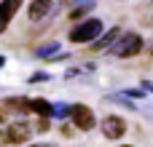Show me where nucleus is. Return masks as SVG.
Segmentation results:
<instances>
[{
  "label": "nucleus",
  "mask_w": 153,
  "mask_h": 147,
  "mask_svg": "<svg viewBox=\"0 0 153 147\" xmlns=\"http://www.w3.org/2000/svg\"><path fill=\"white\" fill-rule=\"evenodd\" d=\"M121 96H134V99H143V96H145V91H140V88H137V91H134V88H129V91H124Z\"/></svg>",
  "instance_id": "nucleus-15"
},
{
  "label": "nucleus",
  "mask_w": 153,
  "mask_h": 147,
  "mask_svg": "<svg viewBox=\"0 0 153 147\" xmlns=\"http://www.w3.org/2000/svg\"><path fill=\"white\" fill-rule=\"evenodd\" d=\"M48 123H51L48 118H40V123H38V131H48Z\"/></svg>",
  "instance_id": "nucleus-16"
},
{
  "label": "nucleus",
  "mask_w": 153,
  "mask_h": 147,
  "mask_svg": "<svg viewBox=\"0 0 153 147\" xmlns=\"http://www.w3.org/2000/svg\"><path fill=\"white\" fill-rule=\"evenodd\" d=\"M102 32H105V29H102V21L94 19V16H89V19L78 21V24L67 32V40H70V43H94Z\"/></svg>",
  "instance_id": "nucleus-1"
},
{
  "label": "nucleus",
  "mask_w": 153,
  "mask_h": 147,
  "mask_svg": "<svg viewBox=\"0 0 153 147\" xmlns=\"http://www.w3.org/2000/svg\"><path fill=\"white\" fill-rule=\"evenodd\" d=\"M30 137H32V129L27 121H11L0 131V142H5V145H24Z\"/></svg>",
  "instance_id": "nucleus-3"
},
{
  "label": "nucleus",
  "mask_w": 153,
  "mask_h": 147,
  "mask_svg": "<svg viewBox=\"0 0 153 147\" xmlns=\"http://www.w3.org/2000/svg\"><path fill=\"white\" fill-rule=\"evenodd\" d=\"M3 121H5V112H3V110H0V123H3Z\"/></svg>",
  "instance_id": "nucleus-20"
},
{
  "label": "nucleus",
  "mask_w": 153,
  "mask_h": 147,
  "mask_svg": "<svg viewBox=\"0 0 153 147\" xmlns=\"http://www.w3.org/2000/svg\"><path fill=\"white\" fill-rule=\"evenodd\" d=\"M22 3H24V0H0V16L11 21V19H13V13L22 8Z\"/></svg>",
  "instance_id": "nucleus-9"
},
{
  "label": "nucleus",
  "mask_w": 153,
  "mask_h": 147,
  "mask_svg": "<svg viewBox=\"0 0 153 147\" xmlns=\"http://www.w3.org/2000/svg\"><path fill=\"white\" fill-rule=\"evenodd\" d=\"M102 134H105V139H121V137L126 134V123H124V118H118V115L105 118V121H102Z\"/></svg>",
  "instance_id": "nucleus-5"
},
{
  "label": "nucleus",
  "mask_w": 153,
  "mask_h": 147,
  "mask_svg": "<svg viewBox=\"0 0 153 147\" xmlns=\"http://www.w3.org/2000/svg\"><path fill=\"white\" fill-rule=\"evenodd\" d=\"M143 88H145V91H151V94H153V80H145V83H143Z\"/></svg>",
  "instance_id": "nucleus-19"
},
{
  "label": "nucleus",
  "mask_w": 153,
  "mask_h": 147,
  "mask_svg": "<svg viewBox=\"0 0 153 147\" xmlns=\"http://www.w3.org/2000/svg\"><path fill=\"white\" fill-rule=\"evenodd\" d=\"M30 112H35L38 118H51L54 115V104L46 99H32L30 102Z\"/></svg>",
  "instance_id": "nucleus-8"
},
{
  "label": "nucleus",
  "mask_w": 153,
  "mask_h": 147,
  "mask_svg": "<svg viewBox=\"0 0 153 147\" xmlns=\"http://www.w3.org/2000/svg\"><path fill=\"white\" fill-rule=\"evenodd\" d=\"M143 35H137V32H124L113 46H110V54L113 56H118V59H129V56H137L140 51H143Z\"/></svg>",
  "instance_id": "nucleus-2"
},
{
  "label": "nucleus",
  "mask_w": 153,
  "mask_h": 147,
  "mask_svg": "<svg viewBox=\"0 0 153 147\" xmlns=\"http://www.w3.org/2000/svg\"><path fill=\"white\" fill-rule=\"evenodd\" d=\"M3 64H5V56H0V67H3Z\"/></svg>",
  "instance_id": "nucleus-22"
},
{
  "label": "nucleus",
  "mask_w": 153,
  "mask_h": 147,
  "mask_svg": "<svg viewBox=\"0 0 153 147\" xmlns=\"http://www.w3.org/2000/svg\"><path fill=\"white\" fill-rule=\"evenodd\" d=\"M5 27H8V19H3V16H0V35L5 32Z\"/></svg>",
  "instance_id": "nucleus-18"
},
{
  "label": "nucleus",
  "mask_w": 153,
  "mask_h": 147,
  "mask_svg": "<svg viewBox=\"0 0 153 147\" xmlns=\"http://www.w3.org/2000/svg\"><path fill=\"white\" fill-rule=\"evenodd\" d=\"M48 11H51V0H32V3L27 5V16H30L32 21L43 19Z\"/></svg>",
  "instance_id": "nucleus-7"
},
{
  "label": "nucleus",
  "mask_w": 153,
  "mask_h": 147,
  "mask_svg": "<svg viewBox=\"0 0 153 147\" xmlns=\"http://www.w3.org/2000/svg\"><path fill=\"white\" fill-rule=\"evenodd\" d=\"M30 147H54V145H30Z\"/></svg>",
  "instance_id": "nucleus-21"
},
{
  "label": "nucleus",
  "mask_w": 153,
  "mask_h": 147,
  "mask_svg": "<svg viewBox=\"0 0 153 147\" xmlns=\"http://www.w3.org/2000/svg\"><path fill=\"white\" fill-rule=\"evenodd\" d=\"M48 78H51V75H48V72H35V75H32V78H30V80H27V83H46V80H48Z\"/></svg>",
  "instance_id": "nucleus-14"
},
{
  "label": "nucleus",
  "mask_w": 153,
  "mask_h": 147,
  "mask_svg": "<svg viewBox=\"0 0 153 147\" xmlns=\"http://www.w3.org/2000/svg\"><path fill=\"white\" fill-rule=\"evenodd\" d=\"M70 118H73V126L81 129V131H91L97 118H94V110L89 104H73L70 107Z\"/></svg>",
  "instance_id": "nucleus-4"
},
{
  "label": "nucleus",
  "mask_w": 153,
  "mask_h": 147,
  "mask_svg": "<svg viewBox=\"0 0 153 147\" xmlns=\"http://www.w3.org/2000/svg\"><path fill=\"white\" fill-rule=\"evenodd\" d=\"M121 32H124L121 27H113V29L102 32V35H100V37L91 43V51H97V54H102V51H110V46H113V43L121 37Z\"/></svg>",
  "instance_id": "nucleus-6"
},
{
  "label": "nucleus",
  "mask_w": 153,
  "mask_h": 147,
  "mask_svg": "<svg viewBox=\"0 0 153 147\" xmlns=\"http://www.w3.org/2000/svg\"><path fill=\"white\" fill-rule=\"evenodd\" d=\"M62 134L65 137H73V126H62Z\"/></svg>",
  "instance_id": "nucleus-17"
},
{
  "label": "nucleus",
  "mask_w": 153,
  "mask_h": 147,
  "mask_svg": "<svg viewBox=\"0 0 153 147\" xmlns=\"http://www.w3.org/2000/svg\"><path fill=\"white\" fill-rule=\"evenodd\" d=\"M121 147H132V145H121Z\"/></svg>",
  "instance_id": "nucleus-24"
},
{
  "label": "nucleus",
  "mask_w": 153,
  "mask_h": 147,
  "mask_svg": "<svg viewBox=\"0 0 153 147\" xmlns=\"http://www.w3.org/2000/svg\"><path fill=\"white\" fill-rule=\"evenodd\" d=\"M51 118H59V121H65V118H70V104H65V102H59V104H54V115Z\"/></svg>",
  "instance_id": "nucleus-13"
},
{
  "label": "nucleus",
  "mask_w": 153,
  "mask_h": 147,
  "mask_svg": "<svg viewBox=\"0 0 153 147\" xmlns=\"http://www.w3.org/2000/svg\"><path fill=\"white\" fill-rule=\"evenodd\" d=\"M91 8H94V0H81L78 5H73V8H70V19H73V21H78V19H83Z\"/></svg>",
  "instance_id": "nucleus-10"
},
{
  "label": "nucleus",
  "mask_w": 153,
  "mask_h": 147,
  "mask_svg": "<svg viewBox=\"0 0 153 147\" xmlns=\"http://www.w3.org/2000/svg\"><path fill=\"white\" fill-rule=\"evenodd\" d=\"M56 51H59V43H56V40H51V43L40 46V48L35 51V56H40V59H54V56H56Z\"/></svg>",
  "instance_id": "nucleus-12"
},
{
  "label": "nucleus",
  "mask_w": 153,
  "mask_h": 147,
  "mask_svg": "<svg viewBox=\"0 0 153 147\" xmlns=\"http://www.w3.org/2000/svg\"><path fill=\"white\" fill-rule=\"evenodd\" d=\"M70 3H73V0H65V5H70Z\"/></svg>",
  "instance_id": "nucleus-23"
},
{
  "label": "nucleus",
  "mask_w": 153,
  "mask_h": 147,
  "mask_svg": "<svg viewBox=\"0 0 153 147\" xmlns=\"http://www.w3.org/2000/svg\"><path fill=\"white\" fill-rule=\"evenodd\" d=\"M5 110H16V112H30V102L24 96H8L5 99Z\"/></svg>",
  "instance_id": "nucleus-11"
}]
</instances>
